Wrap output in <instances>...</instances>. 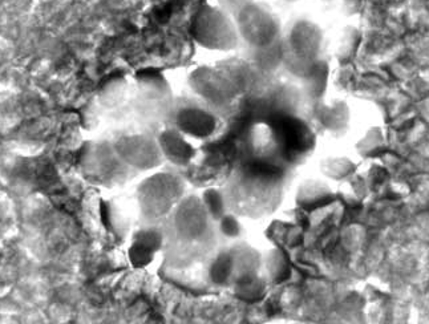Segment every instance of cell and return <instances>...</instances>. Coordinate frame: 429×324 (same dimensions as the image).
I'll use <instances>...</instances> for the list:
<instances>
[{"label":"cell","instance_id":"cell-4","mask_svg":"<svg viewBox=\"0 0 429 324\" xmlns=\"http://www.w3.org/2000/svg\"><path fill=\"white\" fill-rule=\"evenodd\" d=\"M223 228L227 230H225L227 234H236V231H238V225H236V221H232V219H229V218H225V221H223Z\"/></svg>","mask_w":429,"mask_h":324},{"label":"cell","instance_id":"cell-1","mask_svg":"<svg viewBox=\"0 0 429 324\" xmlns=\"http://www.w3.org/2000/svg\"><path fill=\"white\" fill-rule=\"evenodd\" d=\"M181 128L189 133L195 135H209L213 131L214 122L200 109H188L181 115Z\"/></svg>","mask_w":429,"mask_h":324},{"label":"cell","instance_id":"cell-2","mask_svg":"<svg viewBox=\"0 0 429 324\" xmlns=\"http://www.w3.org/2000/svg\"><path fill=\"white\" fill-rule=\"evenodd\" d=\"M157 247H158L157 234H154L152 231H144L133 243L130 249V258L136 265L144 266L149 260H152L153 253L156 251Z\"/></svg>","mask_w":429,"mask_h":324},{"label":"cell","instance_id":"cell-3","mask_svg":"<svg viewBox=\"0 0 429 324\" xmlns=\"http://www.w3.org/2000/svg\"><path fill=\"white\" fill-rule=\"evenodd\" d=\"M165 150L169 156L174 157V160L185 161L189 157V147L179 138V135H169L165 141Z\"/></svg>","mask_w":429,"mask_h":324}]
</instances>
